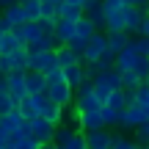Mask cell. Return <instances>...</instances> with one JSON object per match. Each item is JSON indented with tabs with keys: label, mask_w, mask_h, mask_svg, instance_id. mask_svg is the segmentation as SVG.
Segmentation results:
<instances>
[{
	"label": "cell",
	"mask_w": 149,
	"mask_h": 149,
	"mask_svg": "<svg viewBox=\"0 0 149 149\" xmlns=\"http://www.w3.org/2000/svg\"><path fill=\"white\" fill-rule=\"evenodd\" d=\"M74 133H77L74 127H66V124H58V127H55V138H53V144H55V146L66 144V141H69Z\"/></svg>",
	"instance_id": "cell-31"
},
{
	"label": "cell",
	"mask_w": 149,
	"mask_h": 149,
	"mask_svg": "<svg viewBox=\"0 0 149 149\" xmlns=\"http://www.w3.org/2000/svg\"><path fill=\"white\" fill-rule=\"evenodd\" d=\"M58 149H88V146H86V135H83V133L77 130V133H74L72 138L66 141V144H61Z\"/></svg>",
	"instance_id": "cell-34"
},
{
	"label": "cell",
	"mask_w": 149,
	"mask_h": 149,
	"mask_svg": "<svg viewBox=\"0 0 149 149\" xmlns=\"http://www.w3.org/2000/svg\"><path fill=\"white\" fill-rule=\"evenodd\" d=\"M108 53H111V50H108V36L97 31L94 36H91V42L86 44V50H83V64L86 66H88V64H97V61L105 58Z\"/></svg>",
	"instance_id": "cell-5"
},
{
	"label": "cell",
	"mask_w": 149,
	"mask_h": 149,
	"mask_svg": "<svg viewBox=\"0 0 149 149\" xmlns=\"http://www.w3.org/2000/svg\"><path fill=\"white\" fill-rule=\"evenodd\" d=\"M135 141H138V144H149V119L135 130Z\"/></svg>",
	"instance_id": "cell-38"
},
{
	"label": "cell",
	"mask_w": 149,
	"mask_h": 149,
	"mask_svg": "<svg viewBox=\"0 0 149 149\" xmlns=\"http://www.w3.org/2000/svg\"><path fill=\"white\" fill-rule=\"evenodd\" d=\"M39 3H44V6H61V0H39Z\"/></svg>",
	"instance_id": "cell-45"
},
{
	"label": "cell",
	"mask_w": 149,
	"mask_h": 149,
	"mask_svg": "<svg viewBox=\"0 0 149 149\" xmlns=\"http://www.w3.org/2000/svg\"><path fill=\"white\" fill-rule=\"evenodd\" d=\"M141 36H144V39H149V14H146V19H144V25H141Z\"/></svg>",
	"instance_id": "cell-43"
},
{
	"label": "cell",
	"mask_w": 149,
	"mask_h": 149,
	"mask_svg": "<svg viewBox=\"0 0 149 149\" xmlns=\"http://www.w3.org/2000/svg\"><path fill=\"white\" fill-rule=\"evenodd\" d=\"M55 66H58L55 53H31V50H28V72L47 74L50 69H55Z\"/></svg>",
	"instance_id": "cell-10"
},
{
	"label": "cell",
	"mask_w": 149,
	"mask_h": 149,
	"mask_svg": "<svg viewBox=\"0 0 149 149\" xmlns=\"http://www.w3.org/2000/svg\"><path fill=\"white\" fill-rule=\"evenodd\" d=\"M6 83H8V94L14 97L17 102H22V100H28V86H25V72H11V74H6Z\"/></svg>",
	"instance_id": "cell-14"
},
{
	"label": "cell",
	"mask_w": 149,
	"mask_h": 149,
	"mask_svg": "<svg viewBox=\"0 0 149 149\" xmlns=\"http://www.w3.org/2000/svg\"><path fill=\"white\" fill-rule=\"evenodd\" d=\"M133 47H135V53H138V55H144V58H149V39H144V36L133 39Z\"/></svg>",
	"instance_id": "cell-37"
},
{
	"label": "cell",
	"mask_w": 149,
	"mask_h": 149,
	"mask_svg": "<svg viewBox=\"0 0 149 149\" xmlns=\"http://www.w3.org/2000/svg\"><path fill=\"white\" fill-rule=\"evenodd\" d=\"M14 28H11V22L6 19V17H0V33H11Z\"/></svg>",
	"instance_id": "cell-42"
},
{
	"label": "cell",
	"mask_w": 149,
	"mask_h": 149,
	"mask_svg": "<svg viewBox=\"0 0 149 149\" xmlns=\"http://www.w3.org/2000/svg\"><path fill=\"white\" fill-rule=\"evenodd\" d=\"M72 105H74L77 113H88V111H100L102 108V102L97 100V94H94V83H91V80H86V83L74 91V102Z\"/></svg>",
	"instance_id": "cell-3"
},
{
	"label": "cell",
	"mask_w": 149,
	"mask_h": 149,
	"mask_svg": "<svg viewBox=\"0 0 149 149\" xmlns=\"http://www.w3.org/2000/svg\"><path fill=\"white\" fill-rule=\"evenodd\" d=\"M105 105L111 108V111H116V113H124V108H127V97H124V91H122V88L113 91V94L105 100Z\"/></svg>",
	"instance_id": "cell-27"
},
{
	"label": "cell",
	"mask_w": 149,
	"mask_h": 149,
	"mask_svg": "<svg viewBox=\"0 0 149 149\" xmlns=\"http://www.w3.org/2000/svg\"><path fill=\"white\" fill-rule=\"evenodd\" d=\"M0 72L11 74V72H28V47H19L11 55H0Z\"/></svg>",
	"instance_id": "cell-8"
},
{
	"label": "cell",
	"mask_w": 149,
	"mask_h": 149,
	"mask_svg": "<svg viewBox=\"0 0 149 149\" xmlns=\"http://www.w3.org/2000/svg\"><path fill=\"white\" fill-rule=\"evenodd\" d=\"M64 77H66V83H69L74 91H77L80 86H83L86 80H88V74H86V66H83V61H80V64H72V66H66V69H64Z\"/></svg>",
	"instance_id": "cell-19"
},
{
	"label": "cell",
	"mask_w": 149,
	"mask_h": 149,
	"mask_svg": "<svg viewBox=\"0 0 149 149\" xmlns=\"http://www.w3.org/2000/svg\"><path fill=\"white\" fill-rule=\"evenodd\" d=\"M0 17H3V14H0Z\"/></svg>",
	"instance_id": "cell-50"
},
{
	"label": "cell",
	"mask_w": 149,
	"mask_h": 149,
	"mask_svg": "<svg viewBox=\"0 0 149 149\" xmlns=\"http://www.w3.org/2000/svg\"><path fill=\"white\" fill-rule=\"evenodd\" d=\"M55 127H58V124L47 122V119H42V116L31 119V135L39 141V144H50V141L55 138Z\"/></svg>",
	"instance_id": "cell-11"
},
{
	"label": "cell",
	"mask_w": 149,
	"mask_h": 149,
	"mask_svg": "<svg viewBox=\"0 0 149 149\" xmlns=\"http://www.w3.org/2000/svg\"><path fill=\"white\" fill-rule=\"evenodd\" d=\"M97 33V28L91 25V19H86V17H80L77 22H74V39H80V42H91V36Z\"/></svg>",
	"instance_id": "cell-22"
},
{
	"label": "cell",
	"mask_w": 149,
	"mask_h": 149,
	"mask_svg": "<svg viewBox=\"0 0 149 149\" xmlns=\"http://www.w3.org/2000/svg\"><path fill=\"white\" fill-rule=\"evenodd\" d=\"M135 105H141V108L146 111V116H149V86H146V83L135 91Z\"/></svg>",
	"instance_id": "cell-36"
},
{
	"label": "cell",
	"mask_w": 149,
	"mask_h": 149,
	"mask_svg": "<svg viewBox=\"0 0 149 149\" xmlns=\"http://www.w3.org/2000/svg\"><path fill=\"white\" fill-rule=\"evenodd\" d=\"M55 61H58L61 69H66V66H72V64H80V55H77V53H72L66 44H61V47L55 50Z\"/></svg>",
	"instance_id": "cell-23"
},
{
	"label": "cell",
	"mask_w": 149,
	"mask_h": 149,
	"mask_svg": "<svg viewBox=\"0 0 149 149\" xmlns=\"http://www.w3.org/2000/svg\"><path fill=\"white\" fill-rule=\"evenodd\" d=\"M58 17H61V19H69V22H77L80 17H83V11H80V8H69V6L61 3L58 6Z\"/></svg>",
	"instance_id": "cell-35"
},
{
	"label": "cell",
	"mask_w": 149,
	"mask_h": 149,
	"mask_svg": "<svg viewBox=\"0 0 149 149\" xmlns=\"http://www.w3.org/2000/svg\"><path fill=\"white\" fill-rule=\"evenodd\" d=\"M17 3H19V0H0V8H11V6H17Z\"/></svg>",
	"instance_id": "cell-44"
},
{
	"label": "cell",
	"mask_w": 149,
	"mask_h": 149,
	"mask_svg": "<svg viewBox=\"0 0 149 149\" xmlns=\"http://www.w3.org/2000/svg\"><path fill=\"white\" fill-rule=\"evenodd\" d=\"M119 74H122V91H138L144 86V80L135 72H119Z\"/></svg>",
	"instance_id": "cell-28"
},
{
	"label": "cell",
	"mask_w": 149,
	"mask_h": 149,
	"mask_svg": "<svg viewBox=\"0 0 149 149\" xmlns=\"http://www.w3.org/2000/svg\"><path fill=\"white\" fill-rule=\"evenodd\" d=\"M19 47H25V44L17 42L14 33H0V55H11V53H17Z\"/></svg>",
	"instance_id": "cell-25"
},
{
	"label": "cell",
	"mask_w": 149,
	"mask_h": 149,
	"mask_svg": "<svg viewBox=\"0 0 149 149\" xmlns=\"http://www.w3.org/2000/svg\"><path fill=\"white\" fill-rule=\"evenodd\" d=\"M146 119L149 116H146V111L141 105H127L124 113H122V124H119V127H122V130H138Z\"/></svg>",
	"instance_id": "cell-12"
},
{
	"label": "cell",
	"mask_w": 149,
	"mask_h": 149,
	"mask_svg": "<svg viewBox=\"0 0 149 149\" xmlns=\"http://www.w3.org/2000/svg\"><path fill=\"white\" fill-rule=\"evenodd\" d=\"M39 149H58V146H55V144H53V141H50V144H42V146H39Z\"/></svg>",
	"instance_id": "cell-46"
},
{
	"label": "cell",
	"mask_w": 149,
	"mask_h": 149,
	"mask_svg": "<svg viewBox=\"0 0 149 149\" xmlns=\"http://www.w3.org/2000/svg\"><path fill=\"white\" fill-rule=\"evenodd\" d=\"M11 146H14V149H39L42 144H39L31 133H22V135H17V138L11 141Z\"/></svg>",
	"instance_id": "cell-29"
},
{
	"label": "cell",
	"mask_w": 149,
	"mask_h": 149,
	"mask_svg": "<svg viewBox=\"0 0 149 149\" xmlns=\"http://www.w3.org/2000/svg\"><path fill=\"white\" fill-rule=\"evenodd\" d=\"M83 17L86 19H91V25L100 31V28H105V11H102V0H86L83 6Z\"/></svg>",
	"instance_id": "cell-15"
},
{
	"label": "cell",
	"mask_w": 149,
	"mask_h": 149,
	"mask_svg": "<svg viewBox=\"0 0 149 149\" xmlns=\"http://www.w3.org/2000/svg\"><path fill=\"white\" fill-rule=\"evenodd\" d=\"M111 149H144V146H141L138 141L127 138V135H113V146Z\"/></svg>",
	"instance_id": "cell-32"
},
{
	"label": "cell",
	"mask_w": 149,
	"mask_h": 149,
	"mask_svg": "<svg viewBox=\"0 0 149 149\" xmlns=\"http://www.w3.org/2000/svg\"><path fill=\"white\" fill-rule=\"evenodd\" d=\"M127 6H133V8H146L149 11V0H127Z\"/></svg>",
	"instance_id": "cell-41"
},
{
	"label": "cell",
	"mask_w": 149,
	"mask_h": 149,
	"mask_svg": "<svg viewBox=\"0 0 149 149\" xmlns=\"http://www.w3.org/2000/svg\"><path fill=\"white\" fill-rule=\"evenodd\" d=\"M100 113H102V122H105V127H119V124H122V113L111 111L108 105H102Z\"/></svg>",
	"instance_id": "cell-30"
},
{
	"label": "cell",
	"mask_w": 149,
	"mask_h": 149,
	"mask_svg": "<svg viewBox=\"0 0 149 149\" xmlns=\"http://www.w3.org/2000/svg\"><path fill=\"white\" fill-rule=\"evenodd\" d=\"M105 36H108V50H111L113 55H119L130 42H133V36H130L127 31H113V33H105Z\"/></svg>",
	"instance_id": "cell-20"
},
{
	"label": "cell",
	"mask_w": 149,
	"mask_h": 149,
	"mask_svg": "<svg viewBox=\"0 0 149 149\" xmlns=\"http://www.w3.org/2000/svg\"><path fill=\"white\" fill-rule=\"evenodd\" d=\"M33 102H36V116L47 119V122H53V124H61V113H64V108L55 105L47 94H33Z\"/></svg>",
	"instance_id": "cell-6"
},
{
	"label": "cell",
	"mask_w": 149,
	"mask_h": 149,
	"mask_svg": "<svg viewBox=\"0 0 149 149\" xmlns=\"http://www.w3.org/2000/svg\"><path fill=\"white\" fill-rule=\"evenodd\" d=\"M3 17L11 22V28H19V25H25V22H28V19H25V11H22V6H19V3L11 6V8H6V11H3Z\"/></svg>",
	"instance_id": "cell-26"
},
{
	"label": "cell",
	"mask_w": 149,
	"mask_h": 149,
	"mask_svg": "<svg viewBox=\"0 0 149 149\" xmlns=\"http://www.w3.org/2000/svg\"><path fill=\"white\" fill-rule=\"evenodd\" d=\"M144 83H146V86H149V77H146V80H144Z\"/></svg>",
	"instance_id": "cell-48"
},
{
	"label": "cell",
	"mask_w": 149,
	"mask_h": 149,
	"mask_svg": "<svg viewBox=\"0 0 149 149\" xmlns=\"http://www.w3.org/2000/svg\"><path fill=\"white\" fill-rule=\"evenodd\" d=\"M17 111H19L22 116L28 119V122H31V119H36V102H33V97H28V100H22Z\"/></svg>",
	"instance_id": "cell-33"
},
{
	"label": "cell",
	"mask_w": 149,
	"mask_h": 149,
	"mask_svg": "<svg viewBox=\"0 0 149 149\" xmlns=\"http://www.w3.org/2000/svg\"><path fill=\"white\" fill-rule=\"evenodd\" d=\"M53 36H55V42L58 44H69L72 39H74V22H69V19H55L53 22Z\"/></svg>",
	"instance_id": "cell-17"
},
{
	"label": "cell",
	"mask_w": 149,
	"mask_h": 149,
	"mask_svg": "<svg viewBox=\"0 0 149 149\" xmlns=\"http://www.w3.org/2000/svg\"><path fill=\"white\" fill-rule=\"evenodd\" d=\"M83 135H86V146L88 149H111L113 146V133L108 127L91 130V133H83Z\"/></svg>",
	"instance_id": "cell-13"
},
{
	"label": "cell",
	"mask_w": 149,
	"mask_h": 149,
	"mask_svg": "<svg viewBox=\"0 0 149 149\" xmlns=\"http://www.w3.org/2000/svg\"><path fill=\"white\" fill-rule=\"evenodd\" d=\"M116 72H135L141 80H146L149 77V58L138 55L135 47H133V42H130L127 47L116 55Z\"/></svg>",
	"instance_id": "cell-1"
},
{
	"label": "cell",
	"mask_w": 149,
	"mask_h": 149,
	"mask_svg": "<svg viewBox=\"0 0 149 149\" xmlns=\"http://www.w3.org/2000/svg\"><path fill=\"white\" fill-rule=\"evenodd\" d=\"M0 130H3V133H8L11 138H17V135H22V133H31V122H28L19 111H14V113L0 116Z\"/></svg>",
	"instance_id": "cell-7"
},
{
	"label": "cell",
	"mask_w": 149,
	"mask_h": 149,
	"mask_svg": "<svg viewBox=\"0 0 149 149\" xmlns=\"http://www.w3.org/2000/svg\"><path fill=\"white\" fill-rule=\"evenodd\" d=\"M77 127H80V133L102 130V127H105V122H102V113H100V111H88V113H80V116H77Z\"/></svg>",
	"instance_id": "cell-18"
},
{
	"label": "cell",
	"mask_w": 149,
	"mask_h": 149,
	"mask_svg": "<svg viewBox=\"0 0 149 149\" xmlns=\"http://www.w3.org/2000/svg\"><path fill=\"white\" fill-rule=\"evenodd\" d=\"M144 149H149V144H144Z\"/></svg>",
	"instance_id": "cell-49"
},
{
	"label": "cell",
	"mask_w": 149,
	"mask_h": 149,
	"mask_svg": "<svg viewBox=\"0 0 149 149\" xmlns=\"http://www.w3.org/2000/svg\"><path fill=\"white\" fill-rule=\"evenodd\" d=\"M11 141H14V138H11L8 133H3V130H0V149H8V146H11Z\"/></svg>",
	"instance_id": "cell-39"
},
{
	"label": "cell",
	"mask_w": 149,
	"mask_h": 149,
	"mask_svg": "<svg viewBox=\"0 0 149 149\" xmlns=\"http://www.w3.org/2000/svg\"><path fill=\"white\" fill-rule=\"evenodd\" d=\"M22 11H25L28 22H42V3L39 0H19Z\"/></svg>",
	"instance_id": "cell-24"
},
{
	"label": "cell",
	"mask_w": 149,
	"mask_h": 149,
	"mask_svg": "<svg viewBox=\"0 0 149 149\" xmlns=\"http://www.w3.org/2000/svg\"><path fill=\"white\" fill-rule=\"evenodd\" d=\"M25 86H28V94H47V77L39 72H25Z\"/></svg>",
	"instance_id": "cell-21"
},
{
	"label": "cell",
	"mask_w": 149,
	"mask_h": 149,
	"mask_svg": "<svg viewBox=\"0 0 149 149\" xmlns=\"http://www.w3.org/2000/svg\"><path fill=\"white\" fill-rule=\"evenodd\" d=\"M91 83H94V94H97V100L105 105L108 97H111L113 91L122 88V74H119L116 69H111V72H102V74H97V77H91Z\"/></svg>",
	"instance_id": "cell-2"
},
{
	"label": "cell",
	"mask_w": 149,
	"mask_h": 149,
	"mask_svg": "<svg viewBox=\"0 0 149 149\" xmlns=\"http://www.w3.org/2000/svg\"><path fill=\"white\" fill-rule=\"evenodd\" d=\"M149 11L146 8H133V6H127V11H124V31L127 33H138L141 25H144Z\"/></svg>",
	"instance_id": "cell-16"
},
{
	"label": "cell",
	"mask_w": 149,
	"mask_h": 149,
	"mask_svg": "<svg viewBox=\"0 0 149 149\" xmlns=\"http://www.w3.org/2000/svg\"><path fill=\"white\" fill-rule=\"evenodd\" d=\"M53 31V25H44V22H25V25H19V28H14V36H17V42L19 44H33L36 39H42L44 33H50Z\"/></svg>",
	"instance_id": "cell-4"
},
{
	"label": "cell",
	"mask_w": 149,
	"mask_h": 149,
	"mask_svg": "<svg viewBox=\"0 0 149 149\" xmlns=\"http://www.w3.org/2000/svg\"><path fill=\"white\" fill-rule=\"evenodd\" d=\"M47 97L55 102V105H61V108H72V102H74V88L66 83V80H58V83L47 86Z\"/></svg>",
	"instance_id": "cell-9"
},
{
	"label": "cell",
	"mask_w": 149,
	"mask_h": 149,
	"mask_svg": "<svg viewBox=\"0 0 149 149\" xmlns=\"http://www.w3.org/2000/svg\"><path fill=\"white\" fill-rule=\"evenodd\" d=\"M64 6H69V8H80L83 11V6H86V0H61Z\"/></svg>",
	"instance_id": "cell-40"
},
{
	"label": "cell",
	"mask_w": 149,
	"mask_h": 149,
	"mask_svg": "<svg viewBox=\"0 0 149 149\" xmlns=\"http://www.w3.org/2000/svg\"><path fill=\"white\" fill-rule=\"evenodd\" d=\"M3 77H6V74H3V72H0V80H3Z\"/></svg>",
	"instance_id": "cell-47"
}]
</instances>
